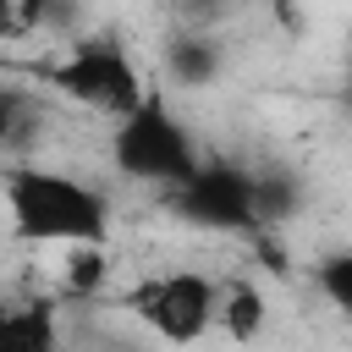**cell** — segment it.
Here are the masks:
<instances>
[{
  "mask_svg": "<svg viewBox=\"0 0 352 352\" xmlns=\"http://www.w3.org/2000/svg\"><path fill=\"white\" fill-rule=\"evenodd\" d=\"M6 220L28 248H104L110 198L99 182H82L60 165H16L6 176Z\"/></svg>",
  "mask_w": 352,
  "mask_h": 352,
  "instance_id": "cell-1",
  "label": "cell"
},
{
  "mask_svg": "<svg viewBox=\"0 0 352 352\" xmlns=\"http://www.w3.org/2000/svg\"><path fill=\"white\" fill-rule=\"evenodd\" d=\"M110 165H116V176H126L138 187L170 192L204 165V148H198L192 126L165 104V94L148 88L126 116L110 121Z\"/></svg>",
  "mask_w": 352,
  "mask_h": 352,
  "instance_id": "cell-2",
  "label": "cell"
},
{
  "mask_svg": "<svg viewBox=\"0 0 352 352\" xmlns=\"http://www.w3.org/2000/svg\"><path fill=\"white\" fill-rule=\"evenodd\" d=\"M121 308L165 346H198L220 324V280L204 270H148L121 292Z\"/></svg>",
  "mask_w": 352,
  "mask_h": 352,
  "instance_id": "cell-3",
  "label": "cell"
},
{
  "mask_svg": "<svg viewBox=\"0 0 352 352\" xmlns=\"http://www.w3.org/2000/svg\"><path fill=\"white\" fill-rule=\"evenodd\" d=\"M44 82H50L55 94H66L72 104H88V110H99V116H110V121L126 116V110L148 94L138 60H132L116 38H77V44H66V55H55V60L44 66Z\"/></svg>",
  "mask_w": 352,
  "mask_h": 352,
  "instance_id": "cell-4",
  "label": "cell"
},
{
  "mask_svg": "<svg viewBox=\"0 0 352 352\" xmlns=\"http://www.w3.org/2000/svg\"><path fill=\"white\" fill-rule=\"evenodd\" d=\"M165 209L187 231H214V236H242L264 226L258 209V170H242L231 160H204L182 187L165 192Z\"/></svg>",
  "mask_w": 352,
  "mask_h": 352,
  "instance_id": "cell-5",
  "label": "cell"
},
{
  "mask_svg": "<svg viewBox=\"0 0 352 352\" xmlns=\"http://www.w3.org/2000/svg\"><path fill=\"white\" fill-rule=\"evenodd\" d=\"M226 72V44L214 28H176L165 38V77L176 88H209Z\"/></svg>",
  "mask_w": 352,
  "mask_h": 352,
  "instance_id": "cell-6",
  "label": "cell"
},
{
  "mask_svg": "<svg viewBox=\"0 0 352 352\" xmlns=\"http://www.w3.org/2000/svg\"><path fill=\"white\" fill-rule=\"evenodd\" d=\"M0 352H66V324L50 297L11 302L0 314Z\"/></svg>",
  "mask_w": 352,
  "mask_h": 352,
  "instance_id": "cell-7",
  "label": "cell"
},
{
  "mask_svg": "<svg viewBox=\"0 0 352 352\" xmlns=\"http://www.w3.org/2000/svg\"><path fill=\"white\" fill-rule=\"evenodd\" d=\"M214 330L231 336L236 346L258 341V336L270 330V302H264V292H258L253 280H220V324H214Z\"/></svg>",
  "mask_w": 352,
  "mask_h": 352,
  "instance_id": "cell-8",
  "label": "cell"
},
{
  "mask_svg": "<svg viewBox=\"0 0 352 352\" xmlns=\"http://www.w3.org/2000/svg\"><path fill=\"white\" fill-rule=\"evenodd\" d=\"M314 286H319V297L352 324V248H336V253H324L319 264H314Z\"/></svg>",
  "mask_w": 352,
  "mask_h": 352,
  "instance_id": "cell-9",
  "label": "cell"
},
{
  "mask_svg": "<svg viewBox=\"0 0 352 352\" xmlns=\"http://www.w3.org/2000/svg\"><path fill=\"white\" fill-rule=\"evenodd\" d=\"M297 204H302V187H297L286 170H258V209H264V226H270V220H286Z\"/></svg>",
  "mask_w": 352,
  "mask_h": 352,
  "instance_id": "cell-10",
  "label": "cell"
},
{
  "mask_svg": "<svg viewBox=\"0 0 352 352\" xmlns=\"http://www.w3.org/2000/svg\"><path fill=\"white\" fill-rule=\"evenodd\" d=\"M170 11H176V28H220L231 0H170Z\"/></svg>",
  "mask_w": 352,
  "mask_h": 352,
  "instance_id": "cell-11",
  "label": "cell"
},
{
  "mask_svg": "<svg viewBox=\"0 0 352 352\" xmlns=\"http://www.w3.org/2000/svg\"><path fill=\"white\" fill-rule=\"evenodd\" d=\"M346 116H352V77H346Z\"/></svg>",
  "mask_w": 352,
  "mask_h": 352,
  "instance_id": "cell-12",
  "label": "cell"
}]
</instances>
